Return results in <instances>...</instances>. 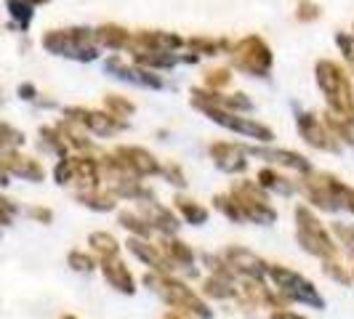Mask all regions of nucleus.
<instances>
[{
    "label": "nucleus",
    "instance_id": "1",
    "mask_svg": "<svg viewBox=\"0 0 354 319\" xmlns=\"http://www.w3.org/2000/svg\"><path fill=\"white\" fill-rule=\"evenodd\" d=\"M43 48L53 56H64L75 61H96L99 59V43L88 27H67V30H48L43 35Z\"/></svg>",
    "mask_w": 354,
    "mask_h": 319
},
{
    "label": "nucleus",
    "instance_id": "2",
    "mask_svg": "<svg viewBox=\"0 0 354 319\" xmlns=\"http://www.w3.org/2000/svg\"><path fill=\"white\" fill-rule=\"evenodd\" d=\"M315 77H317V86L322 90L330 112H338V115L354 112L352 77H349V72L344 70L341 64L330 61V59H319L317 67H315Z\"/></svg>",
    "mask_w": 354,
    "mask_h": 319
},
{
    "label": "nucleus",
    "instance_id": "3",
    "mask_svg": "<svg viewBox=\"0 0 354 319\" xmlns=\"http://www.w3.org/2000/svg\"><path fill=\"white\" fill-rule=\"evenodd\" d=\"M144 282L149 284V287H152L168 306H174V309H178V311L192 314V317H197V319L213 317L211 306L203 301L189 284L178 282V280L171 277V274H158V271H152V274L144 277Z\"/></svg>",
    "mask_w": 354,
    "mask_h": 319
},
{
    "label": "nucleus",
    "instance_id": "4",
    "mask_svg": "<svg viewBox=\"0 0 354 319\" xmlns=\"http://www.w3.org/2000/svg\"><path fill=\"white\" fill-rule=\"evenodd\" d=\"M296 240L315 258H336L338 245L309 205H296Z\"/></svg>",
    "mask_w": 354,
    "mask_h": 319
},
{
    "label": "nucleus",
    "instance_id": "5",
    "mask_svg": "<svg viewBox=\"0 0 354 319\" xmlns=\"http://www.w3.org/2000/svg\"><path fill=\"white\" fill-rule=\"evenodd\" d=\"M266 277L274 282V290L283 296L285 301L306 303L312 309H325V301L317 293V287L309 282L306 277H301L299 271H293V269L280 264H269L266 266Z\"/></svg>",
    "mask_w": 354,
    "mask_h": 319
},
{
    "label": "nucleus",
    "instance_id": "6",
    "mask_svg": "<svg viewBox=\"0 0 354 319\" xmlns=\"http://www.w3.org/2000/svg\"><path fill=\"white\" fill-rule=\"evenodd\" d=\"M230 61L234 70L245 72L250 77H266L272 72V48L264 43V37L259 35H248V37H240L237 43L230 46Z\"/></svg>",
    "mask_w": 354,
    "mask_h": 319
},
{
    "label": "nucleus",
    "instance_id": "7",
    "mask_svg": "<svg viewBox=\"0 0 354 319\" xmlns=\"http://www.w3.org/2000/svg\"><path fill=\"white\" fill-rule=\"evenodd\" d=\"M230 195L237 200V205H240V211L245 215V221L261 224V226L277 221V211L272 208L269 195H266V189L259 181H234Z\"/></svg>",
    "mask_w": 354,
    "mask_h": 319
},
{
    "label": "nucleus",
    "instance_id": "8",
    "mask_svg": "<svg viewBox=\"0 0 354 319\" xmlns=\"http://www.w3.org/2000/svg\"><path fill=\"white\" fill-rule=\"evenodd\" d=\"M205 117H211L216 125L227 128V130H234L240 136H248V139H256V142H274V130L269 125L259 123V120H250V117H243V112H230V109H221V106H197Z\"/></svg>",
    "mask_w": 354,
    "mask_h": 319
},
{
    "label": "nucleus",
    "instance_id": "9",
    "mask_svg": "<svg viewBox=\"0 0 354 319\" xmlns=\"http://www.w3.org/2000/svg\"><path fill=\"white\" fill-rule=\"evenodd\" d=\"M64 117L72 120L75 125H83L86 130L96 133V136H118L120 130L128 128L125 120L109 115V112H96V109H86V106H67L64 109Z\"/></svg>",
    "mask_w": 354,
    "mask_h": 319
},
{
    "label": "nucleus",
    "instance_id": "10",
    "mask_svg": "<svg viewBox=\"0 0 354 319\" xmlns=\"http://www.w3.org/2000/svg\"><path fill=\"white\" fill-rule=\"evenodd\" d=\"M112 155L118 157V162L123 165V171L133 178H149V176H160L162 173V165H160L152 152H147L142 146H118L112 149Z\"/></svg>",
    "mask_w": 354,
    "mask_h": 319
},
{
    "label": "nucleus",
    "instance_id": "11",
    "mask_svg": "<svg viewBox=\"0 0 354 319\" xmlns=\"http://www.w3.org/2000/svg\"><path fill=\"white\" fill-rule=\"evenodd\" d=\"M296 125H299V133L309 146H315L319 152H341V142L328 130V125L322 123V117L312 115V112H299L296 115Z\"/></svg>",
    "mask_w": 354,
    "mask_h": 319
},
{
    "label": "nucleus",
    "instance_id": "12",
    "mask_svg": "<svg viewBox=\"0 0 354 319\" xmlns=\"http://www.w3.org/2000/svg\"><path fill=\"white\" fill-rule=\"evenodd\" d=\"M221 255H224V261L234 271V277H250V280H264L266 277V266L269 264H266L264 258H259L256 253H250L248 248L232 245Z\"/></svg>",
    "mask_w": 354,
    "mask_h": 319
},
{
    "label": "nucleus",
    "instance_id": "13",
    "mask_svg": "<svg viewBox=\"0 0 354 319\" xmlns=\"http://www.w3.org/2000/svg\"><path fill=\"white\" fill-rule=\"evenodd\" d=\"M184 48V37H178L176 32H162V30H139L131 35V53L142 51H178Z\"/></svg>",
    "mask_w": 354,
    "mask_h": 319
},
{
    "label": "nucleus",
    "instance_id": "14",
    "mask_svg": "<svg viewBox=\"0 0 354 319\" xmlns=\"http://www.w3.org/2000/svg\"><path fill=\"white\" fill-rule=\"evenodd\" d=\"M211 160L216 162L218 171L224 173H245L248 171V152L245 146L232 142H216L211 144Z\"/></svg>",
    "mask_w": 354,
    "mask_h": 319
},
{
    "label": "nucleus",
    "instance_id": "15",
    "mask_svg": "<svg viewBox=\"0 0 354 319\" xmlns=\"http://www.w3.org/2000/svg\"><path fill=\"white\" fill-rule=\"evenodd\" d=\"M250 157H261L272 165H280V168H288V171H296V173H304L309 176L312 173V162L299 155V152H288V149H261V146H245Z\"/></svg>",
    "mask_w": 354,
    "mask_h": 319
},
{
    "label": "nucleus",
    "instance_id": "16",
    "mask_svg": "<svg viewBox=\"0 0 354 319\" xmlns=\"http://www.w3.org/2000/svg\"><path fill=\"white\" fill-rule=\"evenodd\" d=\"M128 250L142 261V264H147L152 271H158V274H171L176 266L171 264L168 258H165V253L160 250V245H152V242H147L144 237H131L128 242Z\"/></svg>",
    "mask_w": 354,
    "mask_h": 319
},
{
    "label": "nucleus",
    "instance_id": "17",
    "mask_svg": "<svg viewBox=\"0 0 354 319\" xmlns=\"http://www.w3.org/2000/svg\"><path fill=\"white\" fill-rule=\"evenodd\" d=\"M0 162H3V168L8 171V176H19V178H27V181H43L46 178V171H43V165L32 157H24V155H19L14 149H3L0 152Z\"/></svg>",
    "mask_w": 354,
    "mask_h": 319
},
{
    "label": "nucleus",
    "instance_id": "18",
    "mask_svg": "<svg viewBox=\"0 0 354 319\" xmlns=\"http://www.w3.org/2000/svg\"><path fill=\"white\" fill-rule=\"evenodd\" d=\"M106 70L115 72V77H120L125 83H133V86H142V88H162V80L152 70H144V67H128L125 61H120L118 56H112L106 61Z\"/></svg>",
    "mask_w": 354,
    "mask_h": 319
},
{
    "label": "nucleus",
    "instance_id": "19",
    "mask_svg": "<svg viewBox=\"0 0 354 319\" xmlns=\"http://www.w3.org/2000/svg\"><path fill=\"white\" fill-rule=\"evenodd\" d=\"M99 269H102V274H104V280L109 282V287H115L118 293H123V296H133L136 293V280L128 271V266L120 261V255L99 261Z\"/></svg>",
    "mask_w": 354,
    "mask_h": 319
},
{
    "label": "nucleus",
    "instance_id": "20",
    "mask_svg": "<svg viewBox=\"0 0 354 319\" xmlns=\"http://www.w3.org/2000/svg\"><path fill=\"white\" fill-rule=\"evenodd\" d=\"M93 35H96V43H99L102 48H109V51H128L133 32H128L125 27L115 24V21H106V24L93 30Z\"/></svg>",
    "mask_w": 354,
    "mask_h": 319
},
{
    "label": "nucleus",
    "instance_id": "21",
    "mask_svg": "<svg viewBox=\"0 0 354 319\" xmlns=\"http://www.w3.org/2000/svg\"><path fill=\"white\" fill-rule=\"evenodd\" d=\"M144 205H147V213H142V215L149 221V226H152V229L162 231V237L176 234V231H178V218L174 215V213L165 211V208H162V205H158L155 200H147Z\"/></svg>",
    "mask_w": 354,
    "mask_h": 319
},
{
    "label": "nucleus",
    "instance_id": "22",
    "mask_svg": "<svg viewBox=\"0 0 354 319\" xmlns=\"http://www.w3.org/2000/svg\"><path fill=\"white\" fill-rule=\"evenodd\" d=\"M72 181H75L80 189H99V181H102L99 160L77 155V157H75V173H72Z\"/></svg>",
    "mask_w": 354,
    "mask_h": 319
},
{
    "label": "nucleus",
    "instance_id": "23",
    "mask_svg": "<svg viewBox=\"0 0 354 319\" xmlns=\"http://www.w3.org/2000/svg\"><path fill=\"white\" fill-rule=\"evenodd\" d=\"M160 250L165 253V258L171 261L174 266H187V269H195V253H192V248L187 245V242H181V240H176L174 234L171 237H162L158 242Z\"/></svg>",
    "mask_w": 354,
    "mask_h": 319
},
{
    "label": "nucleus",
    "instance_id": "24",
    "mask_svg": "<svg viewBox=\"0 0 354 319\" xmlns=\"http://www.w3.org/2000/svg\"><path fill=\"white\" fill-rule=\"evenodd\" d=\"M322 123L328 125V130L336 136L338 142L349 144L354 146V112L349 115H338V112H325V117H322Z\"/></svg>",
    "mask_w": 354,
    "mask_h": 319
},
{
    "label": "nucleus",
    "instance_id": "25",
    "mask_svg": "<svg viewBox=\"0 0 354 319\" xmlns=\"http://www.w3.org/2000/svg\"><path fill=\"white\" fill-rule=\"evenodd\" d=\"M178 61H184L181 56H176L174 51H142L133 53V64H139L144 70H171L176 67Z\"/></svg>",
    "mask_w": 354,
    "mask_h": 319
},
{
    "label": "nucleus",
    "instance_id": "26",
    "mask_svg": "<svg viewBox=\"0 0 354 319\" xmlns=\"http://www.w3.org/2000/svg\"><path fill=\"white\" fill-rule=\"evenodd\" d=\"M256 178H259V184L264 186L266 192H277V195H283V197H290L299 192V181H290V178L280 176V173L272 171V168H261Z\"/></svg>",
    "mask_w": 354,
    "mask_h": 319
},
{
    "label": "nucleus",
    "instance_id": "27",
    "mask_svg": "<svg viewBox=\"0 0 354 319\" xmlns=\"http://www.w3.org/2000/svg\"><path fill=\"white\" fill-rule=\"evenodd\" d=\"M184 46L195 56H221V53L230 51V40L224 37H187Z\"/></svg>",
    "mask_w": 354,
    "mask_h": 319
},
{
    "label": "nucleus",
    "instance_id": "28",
    "mask_svg": "<svg viewBox=\"0 0 354 319\" xmlns=\"http://www.w3.org/2000/svg\"><path fill=\"white\" fill-rule=\"evenodd\" d=\"M203 293L211 296L216 301H227V298H237V280L221 277V274H211L203 282Z\"/></svg>",
    "mask_w": 354,
    "mask_h": 319
},
{
    "label": "nucleus",
    "instance_id": "29",
    "mask_svg": "<svg viewBox=\"0 0 354 319\" xmlns=\"http://www.w3.org/2000/svg\"><path fill=\"white\" fill-rule=\"evenodd\" d=\"M75 197L88 211H99V213L115 211V205H118V197L112 195V192H99V189H80Z\"/></svg>",
    "mask_w": 354,
    "mask_h": 319
},
{
    "label": "nucleus",
    "instance_id": "30",
    "mask_svg": "<svg viewBox=\"0 0 354 319\" xmlns=\"http://www.w3.org/2000/svg\"><path fill=\"white\" fill-rule=\"evenodd\" d=\"M174 205H176V211L181 213V218H184L187 224H192V226H200V224L208 221V208L195 202V200H189V197L176 195L174 197Z\"/></svg>",
    "mask_w": 354,
    "mask_h": 319
},
{
    "label": "nucleus",
    "instance_id": "31",
    "mask_svg": "<svg viewBox=\"0 0 354 319\" xmlns=\"http://www.w3.org/2000/svg\"><path fill=\"white\" fill-rule=\"evenodd\" d=\"M325 181H328V189H330V195H333V202H336L338 211L354 213V189L352 186L344 184L341 178L330 176V173H325Z\"/></svg>",
    "mask_w": 354,
    "mask_h": 319
},
{
    "label": "nucleus",
    "instance_id": "32",
    "mask_svg": "<svg viewBox=\"0 0 354 319\" xmlns=\"http://www.w3.org/2000/svg\"><path fill=\"white\" fill-rule=\"evenodd\" d=\"M88 245H91V250L99 255V261L120 255V242H118L109 231H93V234L88 237Z\"/></svg>",
    "mask_w": 354,
    "mask_h": 319
},
{
    "label": "nucleus",
    "instance_id": "33",
    "mask_svg": "<svg viewBox=\"0 0 354 319\" xmlns=\"http://www.w3.org/2000/svg\"><path fill=\"white\" fill-rule=\"evenodd\" d=\"M118 221H120V224H123L125 229L131 231L133 237H144V240H147V237L152 234V226H149V221L144 218L142 213L120 211V213H118Z\"/></svg>",
    "mask_w": 354,
    "mask_h": 319
},
{
    "label": "nucleus",
    "instance_id": "34",
    "mask_svg": "<svg viewBox=\"0 0 354 319\" xmlns=\"http://www.w3.org/2000/svg\"><path fill=\"white\" fill-rule=\"evenodd\" d=\"M213 208L221 213V215H227L230 221H234V224H243V221H245V215L240 211L237 200L232 195H216L213 197Z\"/></svg>",
    "mask_w": 354,
    "mask_h": 319
},
{
    "label": "nucleus",
    "instance_id": "35",
    "mask_svg": "<svg viewBox=\"0 0 354 319\" xmlns=\"http://www.w3.org/2000/svg\"><path fill=\"white\" fill-rule=\"evenodd\" d=\"M104 106L109 115H115V117H120V120H125V117H131L133 115V102H128L125 96H115V93H106L104 96Z\"/></svg>",
    "mask_w": 354,
    "mask_h": 319
},
{
    "label": "nucleus",
    "instance_id": "36",
    "mask_svg": "<svg viewBox=\"0 0 354 319\" xmlns=\"http://www.w3.org/2000/svg\"><path fill=\"white\" fill-rule=\"evenodd\" d=\"M203 83H205V88H211V90L227 88V86L232 83V70L230 67H213V70L205 72Z\"/></svg>",
    "mask_w": 354,
    "mask_h": 319
},
{
    "label": "nucleus",
    "instance_id": "37",
    "mask_svg": "<svg viewBox=\"0 0 354 319\" xmlns=\"http://www.w3.org/2000/svg\"><path fill=\"white\" fill-rule=\"evenodd\" d=\"M6 6H8V14H11L14 19H19L21 27H27V24L32 21V14H35L32 8H35V6H30L27 0H8Z\"/></svg>",
    "mask_w": 354,
    "mask_h": 319
},
{
    "label": "nucleus",
    "instance_id": "38",
    "mask_svg": "<svg viewBox=\"0 0 354 319\" xmlns=\"http://www.w3.org/2000/svg\"><path fill=\"white\" fill-rule=\"evenodd\" d=\"M24 144V133L11 128L8 123H0V152L3 149H14V146H21Z\"/></svg>",
    "mask_w": 354,
    "mask_h": 319
},
{
    "label": "nucleus",
    "instance_id": "39",
    "mask_svg": "<svg viewBox=\"0 0 354 319\" xmlns=\"http://www.w3.org/2000/svg\"><path fill=\"white\" fill-rule=\"evenodd\" d=\"M67 261H70V266L75 271H83V274H88V271H93V269L99 266L96 258L88 255V253H83V250H72L70 255H67Z\"/></svg>",
    "mask_w": 354,
    "mask_h": 319
},
{
    "label": "nucleus",
    "instance_id": "40",
    "mask_svg": "<svg viewBox=\"0 0 354 319\" xmlns=\"http://www.w3.org/2000/svg\"><path fill=\"white\" fill-rule=\"evenodd\" d=\"M322 271H325L330 280H336V282H341V284L352 282V274H349L344 266L338 264L336 258H325V261H322Z\"/></svg>",
    "mask_w": 354,
    "mask_h": 319
},
{
    "label": "nucleus",
    "instance_id": "41",
    "mask_svg": "<svg viewBox=\"0 0 354 319\" xmlns=\"http://www.w3.org/2000/svg\"><path fill=\"white\" fill-rule=\"evenodd\" d=\"M319 6L317 3H312V0H299V6H296V19L299 21H315L319 19Z\"/></svg>",
    "mask_w": 354,
    "mask_h": 319
},
{
    "label": "nucleus",
    "instance_id": "42",
    "mask_svg": "<svg viewBox=\"0 0 354 319\" xmlns=\"http://www.w3.org/2000/svg\"><path fill=\"white\" fill-rule=\"evenodd\" d=\"M336 43H338V48H341V53H344V59L349 61V67H352V72H354V35L338 32Z\"/></svg>",
    "mask_w": 354,
    "mask_h": 319
},
{
    "label": "nucleus",
    "instance_id": "43",
    "mask_svg": "<svg viewBox=\"0 0 354 319\" xmlns=\"http://www.w3.org/2000/svg\"><path fill=\"white\" fill-rule=\"evenodd\" d=\"M333 231H336V237L341 240V245H346V250L352 253V258H354V226L333 224Z\"/></svg>",
    "mask_w": 354,
    "mask_h": 319
},
{
    "label": "nucleus",
    "instance_id": "44",
    "mask_svg": "<svg viewBox=\"0 0 354 319\" xmlns=\"http://www.w3.org/2000/svg\"><path fill=\"white\" fill-rule=\"evenodd\" d=\"M160 176H165L174 186H187V178H184V171L178 168L176 162H171V165H162V173Z\"/></svg>",
    "mask_w": 354,
    "mask_h": 319
},
{
    "label": "nucleus",
    "instance_id": "45",
    "mask_svg": "<svg viewBox=\"0 0 354 319\" xmlns=\"http://www.w3.org/2000/svg\"><path fill=\"white\" fill-rule=\"evenodd\" d=\"M30 215H32L35 221H40V224H51V221H53V213L48 211V208H32V211H30Z\"/></svg>",
    "mask_w": 354,
    "mask_h": 319
},
{
    "label": "nucleus",
    "instance_id": "46",
    "mask_svg": "<svg viewBox=\"0 0 354 319\" xmlns=\"http://www.w3.org/2000/svg\"><path fill=\"white\" fill-rule=\"evenodd\" d=\"M272 319H306L301 314H296V311H290V309H274V314Z\"/></svg>",
    "mask_w": 354,
    "mask_h": 319
},
{
    "label": "nucleus",
    "instance_id": "47",
    "mask_svg": "<svg viewBox=\"0 0 354 319\" xmlns=\"http://www.w3.org/2000/svg\"><path fill=\"white\" fill-rule=\"evenodd\" d=\"M19 93H21V99H35V96H37L35 86H21V88H19Z\"/></svg>",
    "mask_w": 354,
    "mask_h": 319
},
{
    "label": "nucleus",
    "instance_id": "48",
    "mask_svg": "<svg viewBox=\"0 0 354 319\" xmlns=\"http://www.w3.org/2000/svg\"><path fill=\"white\" fill-rule=\"evenodd\" d=\"M162 319H187V314L184 311H171V314H165Z\"/></svg>",
    "mask_w": 354,
    "mask_h": 319
},
{
    "label": "nucleus",
    "instance_id": "49",
    "mask_svg": "<svg viewBox=\"0 0 354 319\" xmlns=\"http://www.w3.org/2000/svg\"><path fill=\"white\" fill-rule=\"evenodd\" d=\"M30 6H43V3H48V0H27Z\"/></svg>",
    "mask_w": 354,
    "mask_h": 319
},
{
    "label": "nucleus",
    "instance_id": "50",
    "mask_svg": "<svg viewBox=\"0 0 354 319\" xmlns=\"http://www.w3.org/2000/svg\"><path fill=\"white\" fill-rule=\"evenodd\" d=\"M62 319H77V317H75V314H64Z\"/></svg>",
    "mask_w": 354,
    "mask_h": 319
},
{
    "label": "nucleus",
    "instance_id": "51",
    "mask_svg": "<svg viewBox=\"0 0 354 319\" xmlns=\"http://www.w3.org/2000/svg\"><path fill=\"white\" fill-rule=\"evenodd\" d=\"M352 280H354V271H352Z\"/></svg>",
    "mask_w": 354,
    "mask_h": 319
}]
</instances>
